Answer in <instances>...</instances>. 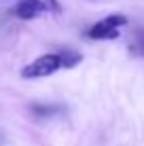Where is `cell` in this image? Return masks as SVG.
Returning a JSON list of instances; mask_svg holds the SVG:
<instances>
[{"label": "cell", "instance_id": "7a4b0ae2", "mask_svg": "<svg viewBox=\"0 0 144 146\" xmlns=\"http://www.w3.org/2000/svg\"><path fill=\"white\" fill-rule=\"evenodd\" d=\"M121 26H127V17H123V15H108L102 21L93 23L89 28L87 36L93 40H115L119 36V28Z\"/></svg>", "mask_w": 144, "mask_h": 146}, {"label": "cell", "instance_id": "8992f818", "mask_svg": "<svg viewBox=\"0 0 144 146\" xmlns=\"http://www.w3.org/2000/svg\"><path fill=\"white\" fill-rule=\"evenodd\" d=\"M59 106H44V104H34L32 106V112L34 114H40V117H51V114L59 112Z\"/></svg>", "mask_w": 144, "mask_h": 146}, {"label": "cell", "instance_id": "6da1fadb", "mask_svg": "<svg viewBox=\"0 0 144 146\" xmlns=\"http://www.w3.org/2000/svg\"><path fill=\"white\" fill-rule=\"evenodd\" d=\"M59 68H62L59 55L57 53H44V55H38L28 66L21 68V78H28V80L30 78H44V76L55 74Z\"/></svg>", "mask_w": 144, "mask_h": 146}, {"label": "cell", "instance_id": "3957f363", "mask_svg": "<svg viewBox=\"0 0 144 146\" xmlns=\"http://www.w3.org/2000/svg\"><path fill=\"white\" fill-rule=\"evenodd\" d=\"M15 15H17L19 19H34V17L40 15V11H38L32 2H28V0H19V4L15 7Z\"/></svg>", "mask_w": 144, "mask_h": 146}, {"label": "cell", "instance_id": "277c9868", "mask_svg": "<svg viewBox=\"0 0 144 146\" xmlns=\"http://www.w3.org/2000/svg\"><path fill=\"white\" fill-rule=\"evenodd\" d=\"M59 62H62V68H74L76 64H81V53L76 51H70V49H64V51H59Z\"/></svg>", "mask_w": 144, "mask_h": 146}, {"label": "cell", "instance_id": "5b68a950", "mask_svg": "<svg viewBox=\"0 0 144 146\" xmlns=\"http://www.w3.org/2000/svg\"><path fill=\"white\" fill-rule=\"evenodd\" d=\"M28 2H32L40 13H59L62 11V4L57 0H28Z\"/></svg>", "mask_w": 144, "mask_h": 146}]
</instances>
